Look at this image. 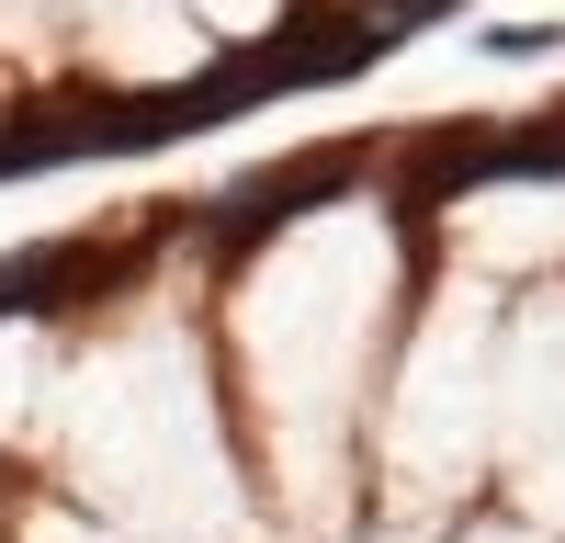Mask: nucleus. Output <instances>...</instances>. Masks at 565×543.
<instances>
[{
	"label": "nucleus",
	"instance_id": "nucleus-1",
	"mask_svg": "<svg viewBox=\"0 0 565 543\" xmlns=\"http://www.w3.org/2000/svg\"><path fill=\"white\" fill-rule=\"evenodd\" d=\"M362 159L351 148H317V159H282V170H260V181H238V193H226V215H215V238L226 249H249V238H271V226H295L317 193H340Z\"/></svg>",
	"mask_w": 565,
	"mask_h": 543
},
{
	"label": "nucleus",
	"instance_id": "nucleus-2",
	"mask_svg": "<svg viewBox=\"0 0 565 543\" xmlns=\"http://www.w3.org/2000/svg\"><path fill=\"white\" fill-rule=\"evenodd\" d=\"M487 170V136L452 125V136H418L407 148V204H441V181H476Z\"/></svg>",
	"mask_w": 565,
	"mask_h": 543
}]
</instances>
